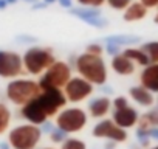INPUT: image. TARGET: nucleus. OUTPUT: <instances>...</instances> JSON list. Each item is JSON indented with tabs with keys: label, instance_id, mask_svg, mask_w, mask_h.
Wrapping results in <instances>:
<instances>
[{
	"label": "nucleus",
	"instance_id": "f257e3e1",
	"mask_svg": "<svg viewBox=\"0 0 158 149\" xmlns=\"http://www.w3.org/2000/svg\"><path fill=\"white\" fill-rule=\"evenodd\" d=\"M67 103L68 101L64 95V90L60 89L42 90L39 96H36L33 101L20 107V117L31 124L42 126L50 118L56 117L62 109H65Z\"/></svg>",
	"mask_w": 158,
	"mask_h": 149
},
{
	"label": "nucleus",
	"instance_id": "f03ea898",
	"mask_svg": "<svg viewBox=\"0 0 158 149\" xmlns=\"http://www.w3.org/2000/svg\"><path fill=\"white\" fill-rule=\"evenodd\" d=\"M74 68L81 78L87 79L93 86H104L107 83V65L102 56L90 54L84 51L74 61Z\"/></svg>",
	"mask_w": 158,
	"mask_h": 149
},
{
	"label": "nucleus",
	"instance_id": "7ed1b4c3",
	"mask_svg": "<svg viewBox=\"0 0 158 149\" xmlns=\"http://www.w3.org/2000/svg\"><path fill=\"white\" fill-rule=\"evenodd\" d=\"M42 92L37 81L30 78H16L11 79L5 87V95L14 106L23 107L30 101H33L36 96H39Z\"/></svg>",
	"mask_w": 158,
	"mask_h": 149
},
{
	"label": "nucleus",
	"instance_id": "20e7f679",
	"mask_svg": "<svg viewBox=\"0 0 158 149\" xmlns=\"http://www.w3.org/2000/svg\"><path fill=\"white\" fill-rule=\"evenodd\" d=\"M22 61H23L25 73L33 74V76H39V74H44L56 62V57L51 48L30 47L28 50H25Z\"/></svg>",
	"mask_w": 158,
	"mask_h": 149
},
{
	"label": "nucleus",
	"instance_id": "39448f33",
	"mask_svg": "<svg viewBox=\"0 0 158 149\" xmlns=\"http://www.w3.org/2000/svg\"><path fill=\"white\" fill-rule=\"evenodd\" d=\"M42 140L40 126L27 123L13 127L8 132V144L11 149H36Z\"/></svg>",
	"mask_w": 158,
	"mask_h": 149
},
{
	"label": "nucleus",
	"instance_id": "423d86ee",
	"mask_svg": "<svg viewBox=\"0 0 158 149\" xmlns=\"http://www.w3.org/2000/svg\"><path fill=\"white\" fill-rule=\"evenodd\" d=\"M89 121V113L82 107H65L56 115V127L65 134L81 132Z\"/></svg>",
	"mask_w": 158,
	"mask_h": 149
},
{
	"label": "nucleus",
	"instance_id": "0eeeda50",
	"mask_svg": "<svg viewBox=\"0 0 158 149\" xmlns=\"http://www.w3.org/2000/svg\"><path fill=\"white\" fill-rule=\"evenodd\" d=\"M70 79H71V67L67 62L56 59V62L42 74L37 83L42 90H50V89L62 90Z\"/></svg>",
	"mask_w": 158,
	"mask_h": 149
},
{
	"label": "nucleus",
	"instance_id": "6e6552de",
	"mask_svg": "<svg viewBox=\"0 0 158 149\" xmlns=\"http://www.w3.org/2000/svg\"><path fill=\"white\" fill-rule=\"evenodd\" d=\"M25 74L22 56L17 51L0 50V78L3 79H16Z\"/></svg>",
	"mask_w": 158,
	"mask_h": 149
},
{
	"label": "nucleus",
	"instance_id": "1a4fd4ad",
	"mask_svg": "<svg viewBox=\"0 0 158 149\" xmlns=\"http://www.w3.org/2000/svg\"><path fill=\"white\" fill-rule=\"evenodd\" d=\"M62 90H64V95L68 103L77 104V103L85 101L87 98H90L93 95L95 86L81 76H71V79L67 83V86Z\"/></svg>",
	"mask_w": 158,
	"mask_h": 149
},
{
	"label": "nucleus",
	"instance_id": "9d476101",
	"mask_svg": "<svg viewBox=\"0 0 158 149\" xmlns=\"http://www.w3.org/2000/svg\"><path fill=\"white\" fill-rule=\"evenodd\" d=\"M93 137L96 138H106L109 141L113 143H124L127 140V130L119 127L112 118H102L98 124H95V127L92 129Z\"/></svg>",
	"mask_w": 158,
	"mask_h": 149
},
{
	"label": "nucleus",
	"instance_id": "9b49d317",
	"mask_svg": "<svg viewBox=\"0 0 158 149\" xmlns=\"http://www.w3.org/2000/svg\"><path fill=\"white\" fill-rule=\"evenodd\" d=\"M112 120L123 129H132V127H136L138 124V120H139V113L135 107L132 106H127V107H123V109H116L113 110L112 113Z\"/></svg>",
	"mask_w": 158,
	"mask_h": 149
},
{
	"label": "nucleus",
	"instance_id": "f8f14e48",
	"mask_svg": "<svg viewBox=\"0 0 158 149\" xmlns=\"http://www.w3.org/2000/svg\"><path fill=\"white\" fill-rule=\"evenodd\" d=\"M70 13L79 19H82L84 22L90 23L92 27H98V28H104L107 25V20L101 16V13L98 11V8H71Z\"/></svg>",
	"mask_w": 158,
	"mask_h": 149
},
{
	"label": "nucleus",
	"instance_id": "ddd939ff",
	"mask_svg": "<svg viewBox=\"0 0 158 149\" xmlns=\"http://www.w3.org/2000/svg\"><path fill=\"white\" fill-rule=\"evenodd\" d=\"M112 110V100L109 96H96L89 103V115L95 120H102Z\"/></svg>",
	"mask_w": 158,
	"mask_h": 149
},
{
	"label": "nucleus",
	"instance_id": "4468645a",
	"mask_svg": "<svg viewBox=\"0 0 158 149\" xmlns=\"http://www.w3.org/2000/svg\"><path fill=\"white\" fill-rule=\"evenodd\" d=\"M139 84L150 90L153 95L158 93V64H149L139 74Z\"/></svg>",
	"mask_w": 158,
	"mask_h": 149
},
{
	"label": "nucleus",
	"instance_id": "2eb2a0df",
	"mask_svg": "<svg viewBox=\"0 0 158 149\" xmlns=\"http://www.w3.org/2000/svg\"><path fill=\"white\" fill-rule=\"evenodd\" d=\"M129 96L133 103H136L141 107H152L155 104V96L150 90H147L146 87L139 86H133L129 90Z\"/></svg>",
	"mask_w": 158,
	"mask_h": 149
},
{
	"label": "nucleus",
	"instance_id": "dca6fc26",
	"mask_svg": "<svg viewBox=\"0 0 158 149\" xmlns=\"http://www.w3.org/2000/svg\"><path fill=\"white\" fill-rule=\"evenodd\" d=\"M110 67L116 74H119V76H130V74L135 73V64L129 57H126L123 53L112 57Z\"/></svg>",
	"mask_w": 158,
	"mask_h": 149
},
{
	"label": "nucleus",
	"instance_id": "f3484780",
	"mask_svg": "<svg viewBox=\"0 0 158 149\" xmlns=\"http://www.w3.org/2000/svg\"><path fill=\"white\" fill-rule=\"evenodd\" d=\"M149 10L141 3V2H132L127 10L123 13V19L126 22H138V20H143L146 16H147Z\"/></svg>",
	"mask_w": 158,
	"mask_h": 149
},
{
	"label": "nucleus",
	"instance_id": "a211bd4d",
	"mask_svg": "<svg viewBox=\"0 0 158 149\" xmlns=\"http://www.w3.org/2000/svg\"><path fill=\"white\" fill-rule=\"evenodd\" d=\"M123 54L126 56V57H129L133 64H136V65H141L143 68L144 67H147L150 62H149V57H147V54L144 53V50L139 47H126L124 50H123Z\"/></svg>",
	"mask_w": 158,
	"mask_h": 149
},
{
	"label": "nucleus",
	"instance_id": "6ab92c4d",
	"mask_svg": "<svg viewBox=\"0 0 158 149\" xmlns=\"http://www.w3.org/2000/svg\"><path fill=\"white\" fill-rule=\"evenodd\" d=\"M136 127L144 130H149L150 127H158V107H153L144 115H139Z\"/></svg>",
	"mask_w": 158,
	"mask_h": 149
},
{
	"label": "nucleus",
	"instance_id": "aec40b11",
	"mask_svg": "<svg viewBox=\"0 0 158 149\" xmlns=\"http://www.w3.org/2000/svg\"><path fill=\"white\" fill-rule=\"evenodd\" d=\"M11 118H13V115H11L10 107H8L5 103L0 101V135L5 134V132L10 129Z\"/></svg>",
	"mask_w": 158,
	"mask_h": 149
},
{
	"label": "nucleus",
	"instance_id": "412c9836",
	"mask_svg": "<svg viewBox=\"0 0 158 149\" xmlns=\"http://www.w3.org/2000/svg\"><path fill=\"white\" fill-rule=\"evenodd\" d=\"M141 48L144 50V53L149 57L150 64H158V40H150L141 45Z\"/></svg>",
	"mask_w": 158,
	"mask_h": 149
},
{
	"label": "nucleus",
	"instance_id": "4be33fe9",
	"mask_svg": "<svg viewBox=\"0 0 158 149\" xmlns=\"http://www.w3.org/2000/svg\"><path fill=\"white\" fill-rule=\"evenodd\" d=\"M60 149H87V144H85V141L79 140V138L68 137V138L60 144Z\"/></svg>",
	"mask_w": 158,
	"mask_h": 149
},
{
	"label": "nucleus",
	"instance_id": "5701e85b",
	"mask_svg": "<svg viewBox=\"0 0 158 149\" xmlns=\"http://www.w3.org/2000/svg\"><path fill=\"white\" fill-rule=\"evenodd\" d=\"M107 42H113L119 47L123 45H130V44H135L138 42V37H132V36H112V37H107Z\"/></svg>",
	"mask_w": 158,
	"mask_h": 149
},
{
	"label": "nucleus",
	"instance_id": "b1692460",
	"mask_svg": "<svg viewBox=\"0 0 158 149\" xmlns=\"http://www.w3.org/2000/svg\"><path fill=\"white\" fill-rule=\"evenodd\" d=\"M133 2V0H107V5L112 8V10H116V11H126L127 6Z\"/></svg>",
	"mask_w": 158,
	"mask_h": 149
},
{
	"label": "nucleus",
	"instance_id": "393cba45",
	"mask_svg": "<svg viewBox=\"0 0 158 149\" xmlns=\"http://www.w3.org/2000/svg\"><path fill=\"white\" fill-rule=\"evenodd\" d=\"M136 140H138V143H139L141 147H149V144H150L149 130H144V129L136 127Z\"/></svg>",
	"mask_w": 158,
	"mask_h": 149
},
{
	"label": "nucleus",
	"instance_id": "a878e982",
	"mask_svg": "<svg viewBox=\"0 0 158 149\" xmlns=\"http://www.w3.org/2000/svg\"><path fill=\"white\" fill-rule=\"evenodd\" d=\"M68 134H65L64 130H60V129H57V127H54L53 130H51V134H50V140L53 141V143H64L68 137H67Z\"/></svg>",
	"mask_w": 158,
	"mask_h": 149
},
{
	"label": "nucleus",
	"instance_id": "bb28decb",
	"mask_svg": "<svg viewBox=\"0 0 158 149\" xmlns=\"http://www.w3.org/2000/svg\"><path fill=\"white\" fill-rule=\"evenodd\" d=\"M76 2L84 8H101L104 3H107V0H76Z\"/></svg>",
	"mask_w": 158,
	"mask_h": 149
},
{
	"label": "nucleus",
	"instance_id": "cd10ccee",
	"mask_svg": "<svg viewBox=\"0 0 158 149\" xmlns=\"http://www.w3.org/2000/svg\"><path fill=\"white\" fill-rule=\"evenodd\" d=\"M127 106H130V104H129V98L124 96V95L116 96V98L112 101V107H113V110H116V109H123V107H127Z\"/></svg>",
	"mask_w": 158,
	"mask_h": 149
},
{
	"label": "nucleus",
	"instance_id": "c85d7f7f",
	"mask_svg": "<svg viewBox=\"0 0 158 149\" xmlns=\"http://www.w3.org/2000/svg\"><path fill=\"white\" fill-rule=\"evenodd\" d=\"M85 51H87V53H90V54L102 56V53H104V48H102V45H99V44H90V45H87Z\"/></svg>",
	"mask_w": 158,
	"mask_h": 149
},
{
	"label": "nucleus",
	"instance_id": "c756f323",
	"mask_svg": "<svg viewBox=\"0 0 158 149\" xmlns=\"http://www.w3.org/2000/svg\"><path fill=\"white\" fill-rule=\"evenodd\" d=\"M106 51H107L109 54H112V56H116V54L121 53V47L116 45V44H113V42H107V48H106Z\"/></svg>",
	"mask_w": 158,
	"mask_h": 149
},
{
	"label": "nucleus",
	"instance_id": "7c9ffc66",
	"mask_svg": "<svg viewBox=\"0 0 158 149\" xmlns=\"http://www.w3.org/2000/svg\"><path fill=\"white\" fill-rule=\"evenodd\" d=\"M139 2L147 8V10H153V8H158V0H139Z\"/></svg>",
	"mask_w": 158,
	"mask_h": 149
},
{
	"label": "nucleus",
	"instance_id": "2f4dec72",
	"mask_svg": "<svg viewBox=\"0 0 158 149\" xmlns=\"http://www.w3.org/2000/svg\"><path fill=\"white\" fill-rule=\"evenodd\" d=\"M54 127H53V124L50 123V121H47V123H44L42 126H40V130H42V134H51V130H53Z\"/></svg>",
	"mask_w": 158,
	"mask_h": 149
},
{
	"label": "nucleus",
	"instance_id": "473e14b6",
	"mask_svg": "<svg viewBox=\"0 0 158 149\" xmlns=\"http://www.w3.org/2000/svg\"><path fill=\"white\" fill-rule=\"evenodd\" d=\"M149 137H150V140L158 141V127H150L149 129Z\"/></svg>",
	"mask_w": 158,
	"mask_h": 149
},
{
	"label": "nucleus",
	"instance_id": "72a5a7b5",
	"mask_svg": "<svg viewBox=\"0 0 158 149\" xmlns=\"http://www.w3.org/2000/svg\"><path fill=\"white\" fill-rule=\"evenodd\" d=\"M57 2L64 8H71V0H57Z\"/></svg>",
	"mask_w": 158,
	"mask_h": 149
},
{
	"label": "nucleus",
	"instance_id": "f704fd0d",
	"mask_svg": "<svg viewBox=\"0 0 158 149\" xmlns=\"http://www.w3.org/2000/svg\"><path fill=\"white\" fill-rule=\"evenodd\" d=\"M8 6V3H6V0H0V10H5Z\"/></svg>",
	"mask_w": 158,
	"mask_h": 149
},
{
	"label": "nucleus",
	"instance_id": "c9c22d12",
	"mask_svg": "<svg viewBox=\"0 0 158 149\" xmlns=\"http://www.w3.org/2000/svg\"><path fill=\"white\" fill-rule=\"evenodd\" d=\"M153 22L158 25V10H156V13H155V16H153Z\"/></svg>",
	"mask_w": 158,
	"mask_h": 149
},
{
	"label": "nucleus",
	"instance_id": "e433bc0d",
	"mask_svg": "<svg viewBox=\"0 0 158 149\" xmlns=\"http://www.w3.org/2000/svg\"><path fill=\"white\" fill-rule=\"evenodd\" d=\"M16 2H17V0H6V3H8V5H14Z\"/></svg>",
	"mask_w": 158,
	"mask_h": 149
},
{
	"label": "nucleus",
	"instance_id": "4c0bfd02",
	"mask_svg": "<svg viewBox=\"0 0 158 149\" xmlns=\"http://www.w3.org/2000/svg\"><path fill=\"white\" fill-rule=\"evenodd\" d=\"M23 2H28V3H34V2H37V0H23Z\"/></svg>",
	"mask_w": 158,
	"mask_h": 149
},
{
	"label": "nucleus",
	"instance_id": "58836bf2",
	"mask_svg": "<svg viewBox=\"0 0 158 149\" xmlns=\"http://www.w3.org/2000/svg\"><path fill=\"white\" fill-rule=\"evenodd\" d=\"M149 149H158V144H155V146H152V147H149Z\"/></svg>",
	"mask_w": 158,
	"mask_h": 149
},
{
	"label": "nucleus",
	"instance_id": "ea45409f",
	"mask_svg": "<svg viewBox=\"0 0 158 149\" xmlns=\"http://www.w3.org/2000/svg\"><path fill=\"white\" fill-rule=\"evenodd\" d=\"M42 149H54V147H42Z\"/></svg>",
	"mask_w": 158,
	"mask_h": 149
},
{
	"label": "nucleus",
	"instance_id": "a19ab883",
	"mask_svg": "<svg viewBox=\"0 0 158 149\" xmlns=\"http://www.w3.org/2000/svg\"><path fill=\"white\" fill-rule=\"evenodd\" d=\"M156 10H158V8H156Z\"/></svg>",
	"mask_w": 158,
	"mask_h": 149
}]
</instances>
